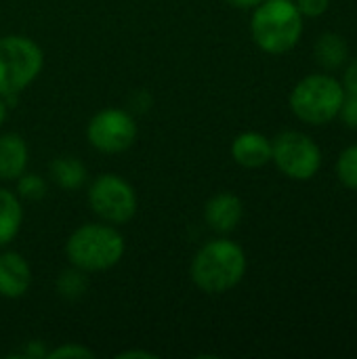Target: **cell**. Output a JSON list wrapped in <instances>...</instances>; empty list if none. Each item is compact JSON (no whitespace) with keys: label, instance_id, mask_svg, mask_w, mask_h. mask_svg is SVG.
I'll use <instances>...</instances> for the list:
<instances>
[{"label":"cell","instance_id":"cell-10","mask_svg":"<svg viewBox=\"0 0 357 359\" xmlns=\"http://www.w3.org/2000/svg\"><path fill=\"white\" fill-rule=\"evenodd\" d=\"M32 286V267L19 252L0 255V297L2 299H21Z\"/></svg>","mask_w":357,"mask_h":359},{"label":"cell","instance_id":"cell-11","mask_svg":"<svg viewBox=\"0 0 357 359\" xmlns=\"http://www.w3.org/2000/svg\"><path fill=\"white\" fill-rule=\"evenodd\" d=\"M231 158L244 168H261L271 160V141L261 133H242L231 143Z\"/></svg>","mask_w":357,"mask_h":359},{"label":"cell","instance_id":"cell-25","mask_svg":"<svg viewBox=\"0 0 357 359\" xmlns=\"http://www.w3.org/2000/svg\"><path fill=\"white\" fill-rule=\"evenodd\" d=\"M118 358L128 359V358H143V359H154V353H145V351H126V353H120Z\"/></svg>","mask_w":357,"mask_h":359},{"label":"cell","instance_id":"cell-13","mask_svg":"<svg viewBox=\"0 0 357 359\" xmlns=\"http://www.w3.org/2000/svg\"><path fill=\"white\" fill-rule=\"evenodd\" d=\"M23 223L21 200L15 191L0 187V248L11 244Z\"/></svg>","mask_w":357,"mask_h":359},{"label":"cell","instance_id":"cell-18","mask_svg":"<svg viewBox=\"0 0 357 359\" xmlns=\"http://www.w3.org/2000/svg\"><path fill=\"white\" fill-rule=\"evenodd\" d=\"M337 175L341 183L349 189H357V145L347 147L339 162H337Z\"/></svg>","mask_w":357,"mask_h":359},{"label":"cell","instance_id":"cell-24","mask_svg":"<svg viewBox=\"0 0 357 359\" xmlns=\"http://www.w3.org/2000/svg\"><path fill=\"white\" fill-rule=\"evenodd\" d=\"M225 2L236 8H252V6H259L263 0H225Z\"/></svg>","mask_w":357,"mask_h":359},{"label":"cell","instance_id":"cell-8","mask_svg":"<svg viewBox=\"0 0 357 359\" xmlns=\"http://www.w3.org/2000/svg\"><path fill=\"white\" fill-rule=\"evenodd\" d=\"M271 160L290 179L307 181L316 177L322 164L320 147L303 133H282L271 143Z\"/></svg>","mask_w":357,"mask_h":359},{"label":"cell","instance_id":"cell-14","mask_svg":"<svg viewBox=\"0 0 357 359\" xmlns=\"http://www.w3.org/2000/svg\"><path fill=\"white\" fill-rule=\"evenodd\" d=\"M48 172H50L53 181L65 191L80 189L86 183V175H88L86 166L76 156H57L48 164Z\"/></svg>","mask_w":357,"mask_h":359},{"label":"cell","instance_id":"cell-3","mask_svg":"<svg viewBox=\"0 0 357 359\" xmlns=\"http://www.w3.org/2000/svg\"><path fill=\"white\" fill-rule=\"evenodd\" d=\"M252 40L271 55H282L297 46L303 34V19L290 0H263L250 19Z\"/></svg>","mask_w":357,"mask_h":359},{"label":"cell","instance_id":"cell-4","mask_svg":"<svg viewBox=\"0 0 357 359\" xmlns=\"http://www.w3.org/2000/svg\"><path fill=\"white\" fill-rule=\"evenodd\" d=\"M42 48L27 36L8 34L0 38V97L13 101L42 72Z\"/></svg>","mask_w":357,"mask_h":359},{"label":"cell","instance_id":"cell-20","mask_svg":"<svg viewBox=\"0 0 357 359\" xmlns=\"http://www.w3.org/2000/svg\"><path fill=\"white\" fill-rule=\"evenodd\" d=\"M328 4H330V0H297L299 13L301 15H307V17L324 15L328 11Z\"/></svg>","mask_w":357,"mask_h":359},{"label":"cell","instance_id":"cell-12","mask_svg":"<svg viewBox=\"0 0 357 359\" xmlns=\"http://www.w3.org/2000/svg\"><path fill=\"white\" fill-rule=\"evenodd\" d=\"M29 160L27 143L15 133L0 135V181H15L25 172Z\"/></svg>","mask_w":357,"mask_h":359},{"label":"cell","instance_id":"cell-16","mask_svg":"<svg viewBox=\"0 0 357 359\" xmlns=\"http://www.w3.org/2000/svg\"><path fill=\"white\" fill-rule=\"evenodd\" d=\"M88 273L78 269V267H69L63 269L57 278V292L61 299L65 301H78L80 297H84V292L88 290Z\"/></svg>","mask_w":357,"mask_h":359},{"label":"cell","instance_id":"cell-1","mask_svg":"<svg viewBox=\"0 0 357 359\" xmlns=\"http://www.w3.org/2000/svg\"><path fill=\"white\" fill-rule=\"evenodd\" d=\"M189 273L202 292L223 294L242 282L246 273V255L242 246L231 240H210L196 252Z\"/></svg>","mask_w":357,"mask_h":359},{"label":"cell","instance_id":"cell-6","mask_svg":"<svg viewBox=\"0 0 357 359\" xmlns=\"http://www.w3.org/2000/svg\"><path fill=\"white\" fill-rule=\"evenodd\" d=\"M88 204L93 212L109 223L124 225L137 215V191L120 175L105 172L99 175L88 187Z\"/></svg>","mask_w":357,"mask_h":359},{"label":"cell","instance_id":"cell-15","mask_svg":"<svg viewBox=\"0 0 357 359\" xmlns=\"http://www.w3.org/2000/svg\"><path fill=\"white\" fill-rule=\"evenodd\" d=\"M316 57L324 67H339L347 57V44L337 34H324L316 44Z\"/></svg>","mask_w":357,"mask_h":359},{"label":"cell","instance_id":"cell-7","mask_svg":"<svg viewBox=\"0 0 357 359\" xmlns=\"http://www.w3.org/2000/svg\"><path fill=\"white\" fill-rule=\"evenodd\" d=\"M137 133L133 114L120 107H105L86 124V139L101 154H122L130 149L137 141Z\"/></svg>","mask_w":357,"mask_h":359},{"label":"cell","instance_id":"cell-26","mask_svg":"<svg viewBox=\"0 0 357 359\" xmlns=\"http://www.w3.org/2000/svg\"><path fill=\"white\" fill-rule=\"evenodd\" d=\"M6 114H8V103H6L4 97H0V126H2L4 120H6Z\"/></svg>","mask_w":357,"mask_h":359},{"label":"cell","instance_id":"cell-5","mask_svg":"<svg viewBox=\"0 0 357 359\" xmlns=\"http://www.w3.org/2000/svg\"><path fill=\"white\" fill-rule=\"evenodd\" d=\"M345 90L330 76H307L290 93L295 116L309 124H326L339 116Z\"/></svg>","mask_w":357,"mask_h":359},{"label":"cell","instance_id":"cell-2","mask_svg":"<svg viewBox=\"0 0 357 359\" xmlns=\"http://www.w3.org/2000/svg\"><path fill=\"white\" fill-rule=\"evenodd\" d=\"M126 250L124 236L109 223H86L72 231L65 242V257L69 265L86 271H107L116 267Z\"/></svg>","mask_w":357,"mask_h":359},{"label":"cell","instance_id":"cell-22","mask_svg":"<svg viewBox=\"0 0 357 359\" xmlns=\"http://www.w3.org/2000/svg\"><path fill=\"white\" fill-rule=\"evenodd\" d=\"M21 355H25V358H46L48 351L44 349V345H42L40 341H29V343L25 345V351H23Z\"/></svg>","mask_w":357,"mask_h":359},{"label":"cell","instance_id":"cell-19","mask_svg":"<svg viewBox=\"0 0 357 359\" xmlns=\"http://www.w3.org/2000/svg\"><path fill=\"white\" fill-rule=\"evenodd\" d=\"M46 358L50 359H93L95 358V353L88 349V347H84V345H78V343H65V345H61V347H57V349H53V351H48V355Z\"/></svg>","mask_w":357,"mask_h":359},{"label":"cell","instance_id":"cell-9","mask_svg":"<svg viewBox=\"0 0 357 359\" xmlns=\"http://www.w3.org/2000/svg\"><path fill=\"white\" fill-rule=\"evenodd\" d=\"M242 215H244V206H242V200L229 191H219L215 194L206 206H204V221L206 225L217 231V233H231L240 221H242Z\"/></svg>","mask_w":357,"mask_h":359},{"label":"cell","instance_id":"cell-23","mask_svg":"<svg viewBox=\"0 0 357 359\" xmlns=\"http://www.w3.org/2000/svg\"><path fill=\"white\" fill-rule=\"evenodd\" d=\"M345 86L349 93L357 95V59L347 67V74H345Z\"/></svg>","mask_w":357,"mask_h":359},{"label":"cell","instance_id":"cell-21","mask_svg":"<svg viewBox=\"0 0 357 359\" xmlns=\"http://www.w3.org/2000/svg\"><path fill=\"white\" fill-rule=\"evenodd\" d=\"M339 114H341V118H343V122L347 126L357 128V95L349 93V97L343 99V105H341Z\"/></svg>","mask_w":357,"mask_h":359},{"label":"cell","instance_id":"cell-17","mask_svg":"<svg viewBox=\"0 0 357 359\" xmlns=\"http://www.w3.org/2000/svg\"><path fill=\"white\" fill-rule=\"evenodd\" d=\"M15 181H17V191L15 194L19 196V200L40 202L46 196V191H48L46 181L40 175H36V172H23Z\"/></svg>","mask_w":357,"mask_h":359}]
</instances>
